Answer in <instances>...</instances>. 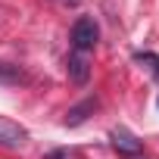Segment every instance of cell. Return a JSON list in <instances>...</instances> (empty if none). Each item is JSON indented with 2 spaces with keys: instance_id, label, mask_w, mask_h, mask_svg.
Returning a JSON list of instances; mask_svg holds the SVG:
<instances>
[{
  "instance_id": "obj_1",
  "label": "cell",
  "mask_w": 159,
  "mask_h": 159,
  "mask_svg": "<svg viewBox=\"0 0 159 159\" xmlns=\"http://www.w3.org/2000/svg\"><path fill=\"white\" fill-rule=\"evenodd\" d=\"M97 38H100V28H97V22L94 19H78L75 25H72V47L78 50V53H88V50H94V44H97Z\"/></svg>"
},
{
  "instance_id": "obj_2",
  "label": "cell",
  "mask_w": 159,
  "mask_h": 159,
  "mask_svg": "<svg viewBox=\"0 0 159 159\" xmlns=\"http://www.w3.org/2000/svg\"><path fill=\"white\" fill-rule=\"evenodd\" d=\"M66 72H69V81H75V84H84L88 78H91V66H88V56L75 50V53L69 56V62H66Z\"/></svg>"
},
{
  "instance_id": "obj_6",
  "label": "cell",
  "mask_w": 159,
  "mask_h": 159,
  "mask_svg": "<svg viewBox=\"0 0 159 159\" xmlns=\"http://www.w3.org/2000/svg\"><path fill=\"white\" fill-rule=\"evenodd\" d=\"M22 81V72L10 62H0V84H19Z\"/></svg>"
},
{
  "instance_id": "obj_4",
  "label": "cell",
  "mask_w": 159,
  "mask_h": 159,
  "mask_svg": "<svg viewBox=\"0 0 159 159\" xmlns=\"http://www.w3.org/2000/svg\"><path fill=\"white\" fill-rule=\"evenodd\" d=\"M112 147H116L119 153H125V156H137V153H140V140H137L131 131H125V128H116V131H112Z\"/></svg>"
},
{
  "instance_id": "obj_7",
  "label": "cell",
  "mask_w": 159,
  "mask_h": 159,
  "mask_svg": "<svg viewBox=\"0 0 159 159\" xmlns=\"http://www.w3.org/2000/svg\"><path fill=\"white\" fill-rule=\"evenodd\" d=\"M134 59H137V62H143V66H147V69L159 78V56H153V53H137Z\"/></svg>"
},
{
  "instance_id": "obj_8",
  "label": "cell",
  "mask_w": 159,
  "mask_h": 159,
  "mask_svg": "<svg viewBox=\"0 0 159 159\" xmlns=\"http://www.w3.org/2000/svg\"><path fill=\"white\" fill-rule=\"evenodd\" d=\"M44 159H81V156H78V150H69V147H62V150H50Z\"/></svg>"
},
{
  "instance_id": "obj_3",
  "label": "cell",
  "mask_w": 159,
  "mask_h": 159,
  "mask_svg": "<svg viewBox=\"0 0 159 159\" xmlns=\"http://www.w3.org/2000/svg\"><path fill=\"white\" fill-rule=\"evenodd\" d=\"M25 137L28 134H25L22 125H16V122L0 116V147H19V143H25Z\"/></svg>"
},
{
  "instance_id": "obj_5",
  "label": "cell",
  "mask_w": 159,
  "mask_h": 159,
  "mask_svg": "<svg viewBox=\"0 0 159 159\" xmlns=\"http://www.w3.org/2000/svg\"><path fill=\"white\" fill-rule=\"evenodd\" d=\"M94 109H97V100H94V97H88L84 103H78V106H72V109H69L66 125H81V122H84V119H88Z\"/></svg>"
}]
</instances>
